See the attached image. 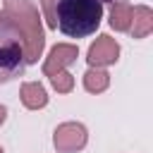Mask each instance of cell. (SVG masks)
I'll return each instance as SVG.
<instances>
[{
  "label": "cell",
  "instance_id": "obj_1",
  "mask_svg": "<svg viewBox=\"0 0 153 153\" xmlns=\"http://www.w3.org/2000/svg\"><path fill=\"white\" fill-rule=\"evenodd\" d=\"M103 19V2L98 0H57L55 24L65 36L84 38L91 36Z\"/></svg>",
  "mask_w": 153,
  "mask_h": 153
},
{
  "label": "cell",
  "instance_id": "obj_2",
  "mask_svg": "<svg viewBox=\"0 0 153 153\" xmlns=\"http://www.w3.org/2000/svg\"><path fill=\"white\" fill-rule=\"evenodd\" d=\"M2 12L14 22V26L19 29V33L24 38L26 62H38V57L43 53V43H45L41 19H38V10L29 0H5Z\"/></svg>",
  "mask_w": 153,
  "mask_h": 153
},
{
  "label": "cell",
  "instance_id": "obj_3",
  "mask_svg": "<svg viewBox=\"0 0 153 153\" xmlns=\"http://www.w3.org/2000/svg\"><path fill=\"white\" fill-rule=\"evenodd\" d=\"M24 65H26L24 38L14 26V22L0 10V84L22 76Z\"/></svg>",
  "mask_w": 153,
  "mask_h": 153
},
{
  "label": "cell",
  "instance_id": "obj_4",
  "mask_svg": "<svg viewBox=\"0 0 153 153\" xmlns=\"http://www.w3.org/2000/svg\"><path fill=\"white\" fill-rule=\"evenodd\" d=\"M76 57H79V50H76V45H69V43H57L50 50V55L43 65V74L50 79V84L57 93H69L74 88V76L67 72V65H72Z\"/></svg>",
  "mask_w": 153,
  "mask_h": 153
},
{
  "label": "cell",
  "instance_id": "obj_5",
  "mask_svg": "<svg viewBox=\"0 0 153 153\" xmlns=\"http://www.w3.org/2000/svg\"><path fill=\"white\" fill-rule=\"evenodd\" d=\"M88 141V134H86V127L79 124V122H62L55 134H53V143L60 153H74V151H81Z\"/></svg>",
  "mask_w": 153,
  "mask_h": 153
},
{
  "label": "cell",
  "instance_id": "obj_6",
  "mask_svg": "<svg viewBox=\"0 0 153 153\" xmlns=\"http://www.w3.org/2000/svg\"><path fill=\"white\" fill-rule=\"evenodd\" d=\"M117 57H120V43L112 36L103 33V36L96 38V43H91L86 60H88L91 67H105V65L117 62Z\"/></svg>",
  "mask_w": 153,
  "mask_h": 153
},
{
  "label": "cell",
  "instance_id": "obj_7",
  "mask_svg": "<svg viewBox=\"0 0 153 153\" xmlns=\"http://www.w3.org/2000/svg\"><path fill=\"white\" fill-rule=\"evenodd\" d=\"M134 38H146L153 31V12L146 5H136L131 12V26H129Z\"/></svg>",
  "mask_w": 153,
  "mask_h": 153
},
{
  "label": "cell",
  "instance_id": "obj_8",
  "mask_svg": "<svg viewBox=\"0 0 153 153\" xmlns=\"http://www.w3.org/2000/svg\"><path fill=\"white\" fill-rule=\"evenodd\" d=\"M22 103L29 110L45 108L48 105V93L38 81H26V84H22Z\"/></svg>",
  "mask_w": 153,
  "mask_h": 153
},
{
  "label": "cell",
  "instance_id": "obj_9",
  "mask_svg": "<svg viewBox=\"0 0 153 153\" xmlns=\"http://www.w3.org/2000/svg\"><path fill=\"white\" fill-rule=\"evenodd\" d=\"M131 12H134V7L129 2H124V0L115 2L112 10H110V26L115 31H129V26H131Z\"/></svg>",
  "mask_w": 153,
  "mask_h": 153
},
{
  "label": "cell",
  "instance_id": "obj_10",
  "mask_svg": "<svg viewBox=\"0 0 153 153\" xmlns=\"http://www.w3.org/2000/svg\"><path fill=\"white\" fill-rule=\"evenodd\" d=\"M110 84V74L100 67H91L86 74H84V88L88 93H103Z\"/></svg>",
  "mask_w": 153,
  "mask_h": 153
},
{
  "label": "cell",
  "instance_id": "obj_11",
  "mask_svg": "<svg viewBox=\"0 0 153 153\" xmlns=\"http://www.w3.org/2000/svg\"><path fill=\"white\" fill-rule=\"evenodd\" d=\"M55 2H57V0H41V5H43V12H45V19H48V26H50V29H57V24H55Z\"/></svg>",
  "mask_w": 153,
  "mask_h": 153
},
{
  "label": "cell",
  "instance_id": "obj_12",
  "mask_svg": "<svg viewBox=\"0 0 153 153\" xmlns=\"http://www.w3.org/2000/svg\"><path fill=\"white\" fill-rule=\"evenodd\" d=\"M5 120H7V108H5V105H0V124H2Z\"/></svg>",
  "mask_w": 153,
  "mask_h": 153
},
{
  "label": "cell",
  "instance_id": "obj_13",
  "mask_svg": "<svg viewBox=\"0 0 153 153\" xmlns=\"http://www.w3.org/2000/svg\"><path fill=\"white\" fill-rule=\"evenodd\" d=\"M98 2H115V0H98Z\"/></svg>",
  "mask_w": 153,
  "mask_h": 153
},
{
  "label": "cell",
  "instance_id": "obj_14",
  "mask_svg": "<svg viewBox=\"0 0 153 153\" xmlns=\"http://www.w3.org/2000/svg\"><path fill=\"white\" fill-rule=\"evenodd\" d=\"M0 153H5V151H2V146H0Z\"/></svg>",
  "mask_w": 153,
  "mask_h": 153
}]
</instances>
